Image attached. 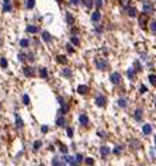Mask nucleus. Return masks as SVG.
<instances>
[{
	"mask_svg": "<svg viewBox=\"0 0 156 166\" xmlns=\"http://www.w3.org/2000/svg\"><path fill=\"white\" fill-rule=\"evenodd\" d=\"M148 23H150L148 13H142V14L138 16V24H139V27L142 30H146L148 28Z\"/></svg>",
	"mask_w": 156,
	"mask_h": 166,
	"instance_id": "nucleus-1",
	"label": "nucleus"
},
{
	"mask_svg": "<svg viewBox=\"0 0 156 166\" xmlns=\"http://www.w3.org/2000/svg\"><path fill=\"white\" fill-rule=\"evenodd\" d=\"M142 11L143 13H152V11H155V8H153V3L150 1V0H143V3H142Z\"/></svg>",
	"mask_w": 156,
	"mask_h": 166,
	"instance_id": "nucleus-2",
	"label": "nucleus"
},
{
	"mask_svg": "<svg viewBox=\"0 0 156 166\" xmlns=\"http://www.w3.org/2000/svg\"><path fill=\"white\" fill-rule=\"evenodd\" d=\"M96 66H97V69H100V71H107V69H108V62H107L106 59H103V58H97V59H96Z\"/></svg>",
	"mask_w": 156,
	"mask_h": 166,
	"instance_id": "nucleus-3",
	"label": "nucleus"
},
{
	"mask_svg": "<svg viewBox=\"0 0 156 166\" xmlns=\"http://www.w3.org/2000/svg\"><path fill=\"white\" fill-rule=\"evenodd\" d=\"M110 82L113 83V85H120L121 83V75L118 73V72H113L111 75H110Z\"/></svg>",
	"mask_w": 156,
	"mask_h": 166,
	"instance_id": "nucleus-4",
	"label": "nucleus"
},
{
	"mask_svg": "<svg viewBox=\"0 0 156 166\" xmlns=\"http://www.w3.org/2000/svg\"><path fill=\"white\" fill-rule=\"evenodd\" d=\"M94 102H96V106H99V107H104V106H106V104H107V99H106V96H97V97H96V100H94Z\"/></svg>",
	"mask_w": 156,
	"mask_h": 166,
	"instance_id": "nucleus-5",
	"label": "nucleus"
},
{
	"mask_svg": "<svg viewBox=\"0 0 156 166\" xmlns=\"http://www.w3.org/2000/svg\"><path fill=\"white\" fill-rule=\"evenodd\" d=\"M125 11H127V14L131 17V18H135V17H138V10H136V7H132V6H129V7L125 8Z\"/></svg>",
	"mask_w": 156,
	"mask_h": 166,
	"instance_id": "nucleus-6",
	"label": "nucleus"
},
{
	"mask_svg": "<svg viewBox=\"0 0 156 166\" xmlns=\"http://www.w3.org/2000/svg\"><path fill=\"white\" fill-rule=\"evenodd\" d=\"M100 20H101V13H100V10H96V11H93V13H92V23L97 24Z\"/></svg>",
	"mask_w": 156,
	"mask_h": 166,
	"instance_id": "nucleus-7",
	"label": "nucleus"
},
{
	"mask_svg": "<svg viewBox=\"0 0 156 166\" xmlns=\"http://www.w3.org/2000/svg\"><path fill=\"white\" fill-rule=\"evenodd\" d=\"M65 163H66L65 158H59V156H55V158L52 159V165H54V166H65Z\"/></svg>",
	"mask_w": 156,
	"mask_h": 166,
	"instance_id": "nucleus-8",
	"label": "nucleus"
},
{
	"mask_svg": "<svg viewBox=\"0 0 156 166\" xmlns=\"http://www.w3.org/2000/svg\"><path fill=\"white\" fill-rule=\"evenodd\" d=\"M11 8H13L11 0H3V11L8 13V11H11Z\"/></svg>",
	"mask_w": 156,
	"mask_h": 166,
	"instance_id": "nucleus-9",
	"label": "nucleus"
},
{
	"mask_svg": "<svg viewBox=\"0 0 156 166\" xmlns=\"http://www.w3.org/2000/svg\"><path fill=\"white\" fill-rule=\"evenodd\" d=\"M87 92H89V87L86 85H79L78 86V93L79 95H87Z\"/></svg>",
	"mask_w": 156,
	"mask_h": 166,
	"instance_id": "nucleus-10",
	"label": "nucleus"
},
{
	"mask_svg": "<svg viewBox=\"0 0 156 166\" xmlns=\"http://www.w3.org/2000/svg\"><path fill=\"white\" fill-rule=\"evenodd\" d=\"M150 132H152V125L150 124H143V127H142V134L149 135Z\"/></svg>",
	"mask_w": 156,
	"mask_h": 166,
	"instance_id": "nucleus-11",
	"label": "nucleus"
},
{
	"mask_svg": "<svg viewBox=\"0 0 156 166\" xmlns=\"http://www.w3.org/2000/svg\"><path fill=\"white\" fill-rule=\"evenodd\" d=\"M41 37H42V40L45 41V42H51L52 41V37H51V34L48 31H42L41 32Z\"/></svg>",
	"mask_w": 156,
	"mask_h": 166,
	"instance_id": "nucleus-12",
	"label": "nucleus"
},
{
	"mask_svg": "<svg viewBox=\"0 0 156 166\" xmlns=\"http://www.w3.org/2000/svg\"><path fill=\"white\" fill-rule=\"evenodd\" d=\"M111 152L110 151V148L108 146H106V145H103L101 148H100V153H101V156L103 158H106V156H108V153Z\"/></svg>",
	"mask_w": 156,
	"mask_h": 166,
	"instance_id": "nucleus-13",
	"label": "nucleus"
},
{
	"mask_svg": "<svg viewBox=\"0 0 156 166\" xmlns=\"http://www.w3.org/2000/svg\"><path fill=\"white\" fill-rule=\"evenodd\" d=\"M24 75L28 78V76H34V68H31V66H25L24 68Z\"/></svg>",
	"mask_w": 156,
	"mask_h": 166,
	"instance_id": "nucleus-14",
	"label": "nucleus"
},
{
	"mask_svg": "<svg viewBox=\"0 0 156 166\" xmlns=\"http://www.w3.org/2000/svg\"><path fill=\"white\" fill-rule=\"evenodd\" d=\"M79 123H80L82 125H87V124H89V117H87L86 114H82V116L79 117Z\"/></svg>",
	"mask_w": 156,
	"mask_h": 166,
	"instance_id": "nucleus-15",
	"label": "nucleus"
},
{
	"mask_svg": "<svg viewBox=\"0 0 156 166\" xmlns=\"http://www.w3.org/2000/svg\"><path fill=\"white\" fill-rule=\"evenodd\" d=\"M27 32H30V34H37V32H39V28L37 25H28V27H27Z\"/></svg>",
	"mask_w": 156,
	"mask_h": 166,
	"instance_id": "nucleus-16",
	"label": "nucleus"
},
{
	"mask_svg": "<svg viewBox=\"0 0 156 166\" xmlns=\"http://www.w3.org/2000/svg\"><path fill=\"white\" fill-rule=\"evenodd\" d=\"M56 125L58 127H65L66 125V120H65V117H62V116L58 117V118H56Z\"/></svg>",
	"mask_w": 156,
	"mask_h": 166,
	"instance_id": "nucleus-17",
	"label": "nucleus"
},
{
	"mask_svg": "<svg viewBox=\"0 0 156 166\" xmlns=\"http://www.w3.org/2000/svg\"><path fill=\"white\" fill-rule=\"evenodd\" d=\"M118 106H120L121 109H125V107L128 106V100H127V99H124V97L118 99Z\"/></svg>",
	"mask_w": 156,
	"mask_h": 166,
	"instance_id": "nucleus-18",
	"label": "nucleus"
},
{
	"mask_svg": "<svg viewBox=\"0 0 156 166\" xmlns=\"http://www.w3.org/2000/svg\"><path fill=\"white\" fill-rule=\"evenodd\" d=\"M82 3L86 8H92L94 6V0H82Z\"/></svg>",
	"mask_w": 156,
	"mask_h": 166,
	"instance_id": "nucleus-19",
	"label": "nucleus"
},
{
	"mask_svg": "<svg viewBox=\"0 0 156 166\" xmlns=\"http://www.w3.org/2000/svg\"><path fill=\"white\" fill-rule=\"evenodd\" d=\"M66 23L69 24V25H73V24H75V18H73V16L70 14L69 11L66 13Z\"/></svg>",
	"mask_w": 156,
	"mask_h": 166,
	"instance_id": "nucleus-20",
	"label": "nucleus"
},
{
	"mask_svg": "<svg viewBox=\"0 0 156 166\" xmlns=\"http://www.w3.org/2000/svg\"><path fill=\"white\" fill-rule=\"evenodd\" d=\"M134 117L136 121H142V110L138 109V110H135V114H134Z\"/></svg>",
	"mask_w": 156,
	"mask_h": 166,
	"instance_id": "nucleus-21",
	"label": "nucleus"
},
{
	"mask_svg": "<svg viewBox=\"0 0 156 166\" xmlns=\"http://www.w3.org/2000/svg\"><path fill=\"white\" fill-rule=\"evenodd\" d=\"M39 76H41L42 79H47V78H48V71H47V68H41V69H39Z\"/></svg>",
	"mask_w": 156,
	"mask_h": 166,
	"instance_id": "nucleus-22",
	"label": "nucleus"
},
{
	"mask_svg": "<svg viewBox=\"0 0 156 166\" xmlns=\"http://www.w3.org/2000/svg\"><path fill=\"white\" fill-rule=\"evenodd\" d=\"M148 79H149V83H150L152 86H155V87H156V75L150 73V75L148 76Z\"/></svg>",
	"mask_w": 156,
	"mask_h": 166,
	"instance_id": "nucleus-23",
	"label": "nucleus"
},
{
	"mask_svg": "<svg viewBox=\"0 0 156 166\" xmlns=\"http://www.w3.org/2000/svg\"><path fill=\"white\" fill-rule=\"evenodd\" d=\"M149 30L153 32V34H156V20H152V21L149 23Z\"/></svg>",
	"mask_w": 156,
	"mask_h": 166,
	"instance_id": "nucleus-24",
	"label": "nucleus"
},
{
	"mask_svg": "<svg viewBox=\"0 0 156 166\" xmlns=\"http://www.w3.org/2000/svg\"><path fill=\"white\" fill-rule=\"evenodd\" d=\"M41 146H42V141H39V139H37V141L34 142V146H32V149H34L35 152H37V151H38L39 148H41Z\"/></svg>",
	"mask_w": 156,
	"mask_h": 166,
	"instance_id": "nucleus-25",
	"label": "nucleus"
},
{
	"mask_svg": "<svg viewBox=\"0 0 156 166\" xmlns=\"http://www.w3.org/2000/svg\"><path fill=\"white\" fill-rule=\"evenodd\" d=\"M70 44H72V45H76V47H78V45H80V40H79L78 37H75V35H73V37L70 38Z\"/></svg>",
	"mask_w": 156,
	"mask_h": 166,
	"instance_id": "nucleus-26",
	"label": "nucleus"
},
{
	"mask_svg": "<svg viewBox=\"0 0 156 166\" xmlns=\"http://www.w3.org/2000/svg\"><path fill=\"white\" fill-rule=\"evenodd\" d=\"M135 73H136V72H135V69H128V71H127V76L132 80L134 78H135Z\"/></svg>",
	"mask_w": 156,
	"mask_h": 166,
	"instance_id": "nucleus-27",
	"label": "nucleus"
},
{
	"mask_svg": "<svg viewBox=\"0 0 156 166\" xmlns=\"http://www.w3.org/2000/svg\"><path fill=\"white\" fill-rule=\"evenodd\" d=\"M28 45H30V41L27 40V38H23V40L20 41V47L21 48H27Z\"/></svg>",
	"mask_w": 156,
	"mask_h": 166,
	"instance_id": "nucleus-28",
	"label": "nucleus"
},
{
	"mask_svg": "<svg viewBox=\"0 0 156 166\" xmlns=\"http://www.w3.org/2000/svg\"><path fill=\"white\" fill-rule=\"evenodd\" d=\"M56 61H58L59 63H66L68 62V59H66V56L65 55H58L56 56Z\"/></svg>",
	"mask_w": 156,
	"mask_h": 166,
	"instance_id": "nucleus-29",
	"label": "nucleus"
},
{
	"mask_svg": "<svg viewBox=\"0 0 156 166\" xmlns=\"http://www.w3.org/2000/svg\"><path fill=\"white\" fill-rule=\"evenodd\" d=\"M120 4H121L124 8H127V7H129V4H131V0H120Z\"/></svg>",
	"mask_w": 156,
	"mask_h": 166,
	"instance_id": "nucleus-30",
	"label": "nucleus"
},
{
	"mask_svg": "<svg viewBox=\"0 0 156 166\" xmlns=\"http://www.w3.org/2000/svg\"><path fill=\"white\" fill-rule=\"evenodd\" d=\"M134 69H135V72H141V71H142V66H141L139 61H135V62H134Z\"/></svg>",
	"mask_w": 156,
	"mask_h": 166,
	"instance_id": "nucleus-31",
	"label": "nucleus"
},
{
	"mask_svg": "<svg viewBox=\"0 0 156 166\" xmlns=\"http://www.w3.org/2000/svg\"><path fill=\"white\" fill-rule=\"evenodd\" d=\"M121 152H122V146H121V145H117V146L114 148V151H113V153H114V155H120Z\"/></svg>",
	"mask_w": 156,
	"mask_h": 166,
	"instance_id": "nucleus-32",
	"label": "nucleus"
},
{
	"mask_svg": "<svg viewBox=\"0 0 156 166\" xmlns=\"http://www.w3.org/2000/svg\"><path fill=\"white\" fill-rule=\"evenodd\" d=\"M94 4H96V10H100L103 7V0H94Z\"/></svg>",
	"mask_w": 156,
	"mask_h": 166,
	"instance_id": "nucleus-33",
	"label": "nucleus"
},
{
	"mask_svg": "<svg viewBox=\"0 0 156 166\" xmlns=\"http://www.w3.org/2000/svg\"><path fill=\"white\" fill-rule=\"evenodd\" d=\"M16 124H17V127H18V128H23V120L20 118V117H18V116H16Z\"/></svg>",
	"mask_w": 156,
	"mask_h": 166,
	"instance_id": "nucleus-34",
	"label": "nucleus"
},
{
	"mask_svg": "<svg viewBox=\"0 0 156 166\" xmlns=\"http://www.w3.org/2000/svg\"><path fill=\"white\" fill-rule=\"evenodd\" d=\"M25 6H27V8H32L34 6H35V0H27Z\"/></svg>",
	"mask_w": 156,
	"mask_h": 166,
	"instance_id": "nucleus-35",
	"label": "nucleus"
},
{
	"mask_svg": "<svg viewBox=\"0 0 156 166\" xmlns=\"http://www.w3.org/2000/svg\"><path fill=\"white\" fill-rule=\"evenodd\" d=\"M63 76L69 79L70 76H72V72H70V69H68V68H66V69H63Z\"/></svg>",
	"mask_w": 156,
	"mask_h": 166,
	"instance_id": "nucleus-36",
	"label": "nucleus"
},
{
	"mask_svg": "<svg viewBox=\"0 0 156 166\" xmlns=\"http://www.w3.org/2000/svg\"><path fill=\"white\" fill-rule=\"evenodd\" d=\"M0 66L1 68H7V59L6 58H1L0 59Z\"/></svg>",
	"mask_w": 156,
	"mask_h": 166,
	"instance_id": "nucleus-37",
	"label": "nucleus"
},
{
	"mask_svg": "<svg viewBox=\"0 0 156 166\" xmlns=\"http://www.w3.org/2000/svg\"><path fill=\"white\" fill-rule=\"evenodd\" d=\"M85 162H86V165H89V166H93L94 165V159L93 158H86V159H85Z\"/></svg>",
	"mask_w": 156,
	"mask_h": 166,
	"instance_id": "nucleus-38",
	"label": "nucleus"
},
{
	"mask_svg": "<svg viewBox=\"0 0 156 166\" xmlns=\"http://www.w3.org/2000/svg\"><path fill=\"white\" fill-rule=\"evenodd\" d=\"M23 103L24 104H30V96L28 95H23Z\"/></svg>",
	"mask_w": 156,
	"mask_h": 166,
	"instance_id": "nucleus-39",
	"label": "nucleus"
},
{
	"mask_svg": "<svg viewBox=\"0 0 156 166\" xmlns=\"http://www.w3.org/2000/svg\"><path fill=\"white\" fill-rule=\"evenodd\" d=\"M76 162H78L79 165L83 162V155H82V153H78V155H76Z\"/></svg>",
	"mask_w": 156,
	"mask_h": 166,
	"instance_id": "nucleus-40",
	"label": "nucleus"
},
{
	"mask_svg": "<svg viewBox=\"0 0 156 166\" xmlns=\"http://www.w3.org/2000/svg\"><path fill=\"white\" fill-rule=\"evenodd\" d=\"M59 149H61V152L65 153V155L68 153V146H66V145H61V148H59Z\"/></svg>",
	"mask_w": 156,
	"mask_h": 166,
	"instance_id": "nucleus-41",
	"label": "nucleus"
},
{
	"mask_svg": "<svg viewBox=\"0 0 156 166\" xmlns=\"http://www.w3.org/2000/svg\"><path fill=\"white\" fill-rule=\"evenodd\" d=\"M66 49H68L69 54H73V52H75V49H73V47H72V44H68V45H66Z\"/></svg>",
	"mask_w": 156,
	"mask_h": 166,
	"instance_id": "nucleus-42",
	"label": "nucleus"
},
{
	"mask_svg": "<svg viewBox=\"0 0 156 166\" xmlns=\"http://www.w3.org/2000/svg\"><path fill=\"white\" fill-rule=\"evenodd\" d=\"M146 92H148L146 86H143V85H142V86L139 87V93H141V95H143V93H146Z\"/></svg>",
	"mask_w": 156,
	"mask_h": 166,
	"instance_id": "nucleus-43",
	"label": "nucleus"
},
{
	"mask_svg": "<svg viewBox=\"0 0 156 166\" xmlns=\"http://www.w3.org/2000/svg\"><path fill=\"white\" fill-rule=\"evenodd\" d=\"M103 30H104L103 25H96V32H97V34H101Z\"/></svg>",
	"mask_w": 156,
	"mask_h": 166,
	"instance_id": "nucleus-44",
	"label": "nucleus"
},
{
	"mask_svg": "<svg viewBox=\"0 0 156 166\" xmlns=\"http://www.w3.org/2000/svg\"><path fill=\"white\" fill-rule=\"evenodd\" d=\"M66 134H68V137H70V138H72V137H73V128H68V130H66Z\"/></svg>",
	"mask_w": 156,
	"mask_h": 166,
	"instance_id": "nucleus-45",
	"label": "nucleus"
},
{
	"mask_svg": "<svg viewBox=\"0 0 156 166\" xmlns=\"http://www.w3.org/2000/svg\"><path fill=\"white\" fill-rule=\"evenodd\" d=\"M18 61H20V62H24V61H25V55H24V54H18Z\"/></svg>",
	"mask_w": 156,
	"mask_h": 166,
	"instance_id": "nucleus-46",
	"label": "nucleus"
},
{
	"mask_svg": "<svg viewBox=\"0 0 156 166\" xmlns=\"http://www.w3.org/2000/svg\"><path fill=\"white\" fill-rule=\"evenodd\" d=\"M70 4H75V6H78L79 3H80V0H69Z\"/></svg>",
	"mask_w": 156,
	"mask_h": 166,
	"instance_id": "nucleus-47",
	"label": "nucleus"
},
{
	"mask_svg": "<svg viewBox=\"0 0 156 166\" xmlns=\"http://www.w3.org/2000/svg\"><path fill=\"white\" fill-rule=\"evenodd\" d=\"M97 135H99L100 138H104V137H106V132H104V131H99V132H97Z\"/></svg>",
	"mask_w": 156,
	"mask_h": 166,
	"instance_id": "nucleus-48",
	"label": "nucleus"
},
{
	"mask_svg": "<svg viewBox=\"0 0 156 166\" xmlns=\"http://www.w3.org/2000/svg\"><path fill=\"white\" fill-rule=\"evenodd\" d=\"M41 131H42V132H48V127H47V125H42Z\"/></svg>",
	"mask_w": 156,
	"mask_h": 166,
	"instance_id": "nucleus-49",
	"label": "nucleus"
},
{
	"mask_svg": "<svg viewBox=\"0 0 156 166\" xmlns=\"http://www.w3.org/2000/svg\"><path fill=\"white\" fill-rule=\"evenodd\" d=\"M155 146H156V135H155Z\"/></svg>",
	"mask_w": 156,
	"mask_h": 166,
	"instance_id": "nucleus-50",
	"label": "nucleus"
},
{
	"mask_svg": "<svg viewBox=\"0 0 156 166\" xmlns=\"http://www.w3.org/2000/svg\"><path fill=\"white\" fill-rule=\"evenodd\" d=\"M56 1H58V3H61V1H62V0H56Z\"/></svg>",
	"mask_w": 156,
	"mask_h": 166,
	"instance_id": "nucleus-51",
	"label": "nucleus"
},
{
	"mask_svg": "<svg viewBox=\"0 0 156 166\" xmlns=\"http://www.w3.org/2000/svg\"><path fill=\"white\" fill-rule=\"evenodd\" d=\"M155 107H156V100H155Z\"/></svg>",
	"mask_w": 156,
	"mask_h": 166,
	"instance_id": "nucleus-52",
	"label": "nucleus"
},
{
	"mask_svg": "<svg viewBox=\"0 0 156 166\" xmlns=\"http://www.w3.org/2000/svg\"><path fill=\"white\" fill-rule=\"evenodd\" d=\"M0 44H1V40H0Z\"/></svg>",
	"mask_w": 156,
	"mask_h": 166,
	"instance_id": "nucleus-53",
	"label": "nucleus"
},
{
	"mask_svg": "<svg viewBox=\"0 0 156 166\" xmlns=\"http://www.w3.org/2000/svg\"><path fill=\"white\" fill-rule=\"evenodd\" d=\"M155 11H156V10H155Z\"/></svg>",
	"mask_w": 156,
	"mask_h": 166,
	"instance_id": "nucleus-54",
	"label": "nucleus"
},
{
	"mask_svg": "<svg viewBox=\"0 0 156 166\" xmlns=\"http://www.w3.org/2000/svg\"><path fill=\"white\" fill-rule=\"evenodd\" d=\"M155 1H156V0H155Z\"/></svg>",
	"mask_w": 156,
	"mask_h": 166,
	"instance_id": "nucleus-55",
	"label": "nucleus"
}]
</instances>
